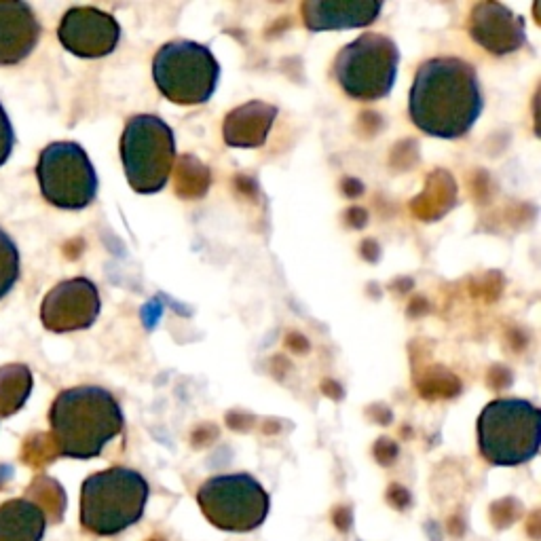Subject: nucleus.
<instances>
[{
    "mask_svg": "<svg viewBox=\"0 0 541 541\" xmlns=\"http://www.w3.org/2000/svg\"><path fill=\"white\" fill-rule=\"evenodd\" d=\"M100 311L98 286L87 277H72L47 292L41 305V322L55 334L79 332L96 324Z\"/></svg>",
    "mask_w": 541,
    "mask_h": 541,
    "instance_id": "9d476101",
    "label": "nucleus"
},
{
    "mask_svg": "<svg viewBox=\"0 0 541 541\" xmlns=\"http://www.w3.org/2000/svg\"><path fill=\"white\" fill-rule=\"evenodd\" d=\"M541 444L539 408L522 398H499L478 417V449L497 468H516L537 457Z\"/></svg>",
    "mask_w": 541,
    "mask_h": 541,
    "instance_id": "20e7f679",
    "label": "nucleus"
},
{
    "mask_svg": "<svg viewBox=\"0 0 541 541\" xmlns=\"http://www.w3.org/2000/svg\"><path fill=\"white\" fill-rule=\"evenodd\" d=\"M383 11L381 0H305L303 24L309 32L366 28Z\"/></svg>",
    "mask_w": 541,
    "mask_h": 541,
    "instance_id": "ddd939ff",
    "label": "nucleus"
},
{
    "mask_svg": "<svg viewBox=\"0 0 541 541\" xmlns=\"http://www.w3.org/2000/svg\"><path fill=\"white\" fill-rule=\"evenodd\" d=\"M49 423L55 451L70 459H93L123 432L125 417L108 389L79 385L55 396Z\"/></svg>",
    "mask_w": 541,
    "mask_h": 541,
    "instance_id": "f03ea898",
    "label": "nucleus"
},
{
    "mask_svg": "<svg viewBox=\"0 0 541 541\" xmlns=\"http://www.w3.org/2000/svg\"><path fill=\"white\" fill-rule=\"evenodd\" d=\"M41 24L30 5L0 0V66L24 62L41 41Z\"/></svg>",
    "mask_w": 541,
    "mask_h": 541,
    "instance_id": "4468645a",
    "label": "nucleus"
},
{
    "mask_svg": "<svg viewBox=\"0 0 541 541\" xmlns=\"http://www.w3.org/2000/svg\"><path fill=\"white\" fill-rule=\"evenodd\" d=\"M277 119V106L252 100L233 108L222 125V138L231 148H260Z\"/></svg>",
    "mask_w": 541,
    "mask_h": 541,
    "instance_id": "2eb2a0df",
    "label": "nucleus"
},
{
    "mask_svg": "<svg viewBox=\"0 0 541 541\" xmlns=\"http://www.w3.org/2000/svg\"><path fill=\"white\" fill-rule=\"evenodd\" d=\"M20 279V250L15 241L0 229V301L13 290Z\"/></svg>",
    "mask_w": 541,
    "mask_h": 541,
    "instance_id": "f3484780",
    "label": "nucleus"
},
{
    "mask_svg": "<svg viewBox=\"0 0 541 541\" xmlns=\"http://www.w3.org/2000/svg\"><path fill=\"white\" fill-rule=\"evenodd\" d=\"M58 39L62 47L83 60H98L113 53L121 41L115 15L96 7H72L64 13Z\"/></svg>",
    "mask_w": 541,
    "mask_h": 541,
    "instance_id": "9b49d317",
    "label": "nucleus"
},
{
    "mask_svg": "<svg viewBox=\"0 0 541 541\" xmlns=\"http://www.w3.org/2000/svg\"><path fill=\"white\" fill-rule=\"evenodd\" d=\"M13 146H15L13 125L9 121V115L5 113L3 104H0V167L9 161V157L13 153Z\"/></svg>",
    "mask_w": 541,
    "mask_h": 541,
    "instance_id": "a211bd4d",
    "label": "nucleus"
},
{
    "mask_svg": "<svg viewBox=\"0 0 541 541\" xmlns=\"http://www.w3.org/2000/svg\"><path fill=\"white\" fill-rule=\"evenodd\" d=\"M153 81L172 104L201 106L210 102L218 89L220 64L208 45L176 39L155 53Z\"/></svg>",
    "mask_w": 541,
    "mask_h": 541,
    "instance_id": "423d86ee",
    "label": "nucleus"
},
{
    "mask_svg": "<svg viewBox=\"0 0 541 541\" xmlns=\"http://www.w3.org/2000/svg\"><path fill=\"white\" fill-rule=\"evenodd\" d=\"M121 161L129 186L140 195L163 191L176 163L174 129L157 115H136L125 123Z\"/></svg>",
    "mask_w": 541,
    "mask_h": 541,
    "instance_id": "0eeeda50",
    "label": "nucleus"
},
{
    "mask_svg": "<svg viewBox=\"0 0 541 541\" xmlns=\"http://www.w3.org/2000/svg\"><path fill=\"white\" fill-rule=\"evenodd\" d=\"M199 510L220 531L250 533L265 525L271 497L250 474H220L205 480L197 491Z\"/></svg>",
    "mask_w": 541,
    "mask_h": 541,
    "instance_id": "6e6552de",
    "label": "nucleus"
},
{
    "mask_svg": "<svg viewBox=\"0 0 541 541\" xmlns=\"http://www.w3.org/2000/svg\"><path fill=\"white\" fill-rule=\"evenodd\" d=\"M41 195L53 208L85 210L98 197V174L77 142H51L36 163Z\"/></svg>",
    "mask_w": 541,
    "mask_h": 541,
    "instance_id": "1a4fd4ad",
    "label": "nucleus"
},
{
    "mask_svg": "<svg viewBox=\"0 0 541 541\" xmlns=\"http://www.w3.org/2000/svg\"><path fill=\"white\" fill-rule=\"evenodd\" d=\"M148 495L146 478L132 468H108L89 476L81 491V522L96 535H119L144 516Z\"/></svg>",
    "mask_w": 541,
    "mask_h": 541,
    "instance_id": "7ed1b4c3",
    "label": "nucleus"
},
{
    "mask_svg": "<svg viewBox=\"0 0 541 541\" xmlns=\"http://www.w3.org/2000/svg\"><path fill=\"white\" fill-rule=\"evenodd\" d=\"M32 372L26 364L0 366V417H11L32 394Z\"/></svg>",
    "mask_w": 541,
    "mask_h": 541,
    "instance_id": "dca6fc26",
    "label": "nucleus"
},
{
    "mask_svg": "<svg viewBox=\"0 0 541 541\" xmlns=\"http://www.w3.org/2000/svg\"><path fill=\"white\" fill-rule=\"evenodd\" d=\"M398 68L400 49L396 41L379 32H364L337 53L332 74L351 100L377 102L394 89Z\"/></svg>",
    "mask_w": 541,
    "mask_h": 541,
    "instance_id": "39448f33",
    "label": "nucleus"
},
{
    "mask_svg": "<svg viewBox=\"0 0 541 541\" xmlns=\"http://www.w3.org/2000/svg\"><path fill=\"white\" fill-rule=\"evenodd\" d=\"M482 110L484 93L470 62L440 55L417 68L408 96V115L425 136L463 138L478 123Z\"/></svg>",
    "mask_w": 541,
    "mask_h": 541,
    "instance_id": "f257e3e1",
    "label": "nucleus"
},
{
    "mask_svg": "<svg viewBox=\"0 0 541 541\" xmlns=\"http://www.w3.org/2000/svg\"><path fill=\"white\" fill-rule=\"evenodd\" d=\"M470 39L493 55H508L527 43L525 17L510 7L484 0L472 7L468 17Z\"/></svg>",
    "mask_w": 541,
    "mask_h": 541,
    "instance_id": "f8f14e48",
    "label": "nucleus"
}]
</instances>
